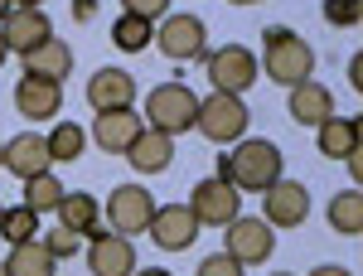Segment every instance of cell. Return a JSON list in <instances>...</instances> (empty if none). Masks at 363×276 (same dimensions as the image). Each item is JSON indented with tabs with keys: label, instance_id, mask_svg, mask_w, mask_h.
<instances>
[{
	"label": "cell",
	"instance_id": "ee69618b",
	"mask_svg": "<svg viewBox=\"0 0 363 276\" xmlns=\"http://www.w3.org/2000/svg\"><path fill=\"white\" fill-rule=\"evenodd\" d=\"M272 276H291V272H272Z\"/></svg>",
	"mask_w": 363,
	"mask_h": 276
},
{
	"label": "cell",
	"instance_id": "4dcf8cb0",
	"mask_svg": "<svg viewBox=\"0 0 363 276\" xmlns=\"http://www.w3.org/2000/svg\"><path fill=\"white\" fill-rule=\"evenodd\" d=\"M194 276H247V272H242V262H233L228 252H213V257H203V262H199Z\"/></svg>",
	"mask_w": 363,
	"mask_h": 276
},
{
	"label": "cell",
	"instance_id": "4fadbf2b",
	"mask_svg": "<svg viewBox=\"0 0 363 276\" xmlns=\"http://www.w3.org/2000/svg\"><path fill=\"white\" fill-rule=\"evenodd\" d=\"M0 39H5V49H10V54H29L34 44L54 39V20H49V15H44L39 5L10 10V15L0 20Z\"/></svg>",
	"mask_w": 363,
	"mask_h": 276
},
{
	"label": "cell",
	"instance_id": "ab89813d",
	"mask_svg": "<svg viewBox=\"0 0 363 276\" xmlns=\"http://www.w3.org/2000/svg\"><path fill=\"white\" fill-rule=\"evenodd\" d=\"M0 170H5V140H0Z\"/></svg>",
	"mask_w": 363,
	"mask_h": 276
},
{
	"label": "cell",
	"instance_id": "7402d4cb",
	"mask_svg": "<svg viewBox=\"0 0 363 276\" xmlns=\"http://www.w3.org/2000/svg\"><path fill=\"white\" fill-rule=\"evenodd\" d=\"M58 257L39 238H25V243H10V257H5V272L10 276H54Z\"/></svg>",
	"mask_w": 363,
	"mask_h": 276
},
{
	"label": "cell",
	"instance_id": "7a4b0ae2",
	"mask_svg": "<svg viewBox=\"0 0 363 276\" xmlns=\"http://www.w3.org/2000/svg\"><path fill=\"white\" fill-rule=\"evenodd\" d=\"M262 73H267L272 83H281V87L306 83L310 73H315V49H310L296 29L272 25L267 34H262Z\"/></svg>",
	"mask_w": 363,
	"mask_h": 276
},
{
	"label": "cell",
	"instance_id": "9a60e30c",
	"mask_svg": "<svg viewBox=\"0 0 363 276\" xmlns=\"http://www.w3.org/2000/svg\"><path fill=\"white\" fill-rule=\"evenodd\" d=\"M136 102V78L126 68H97L87 78V107L92 111H116Z\"/></svg>",
	"mask_w": 363,
	"mask_h": 276
},
{
	"label": "cell",
	"instance_id": "e0dca14e",
	"mask_svg": "<svg viewBox=\"0 0 363 276\" xmlns=\"http://www.w3.org/2000/svg\"><path fill=\"white\" fill-rule=\"evenodd\" d=\"M126 160L136 175H165L169 160H174V136L155 131V126H140V136L126 145Z\"/></svg>",
	"mask_w": 363,
	"mask_h": 276
},
{
	"label": "cell",
	"instance_id": "484cf974",
	"mask_svg": "<svg viewBox=\"0 0 363 276\" xmlns=\"http://www.w3.org/2000/svg\"><path fill=\"white\" fill-rule=\"evenodd\" d=\"M150 39H155V25L150 20H140V15H116L112 25V44L121 49V54H140V49H150Z\"/></svg>",
	"mask_w": 363,
	"mask_h": 276
},
{
	"label": "cell",
	"instance_id": "30bf717a",
	"mask_svg": "<svg viewBox=\"0 0 363 276\" xmlns=\"http://www.w3.org/2000/svg\"><path fill=\"white\" fill-rule=\"evenodd\" d=\"M262 219L272 223V228H301L310 219V189L301 180H286L281 175L277 184L262 189Z\"/></svg>",
	"mask_w": 363,
	"mask_h": 276
},
{
	"label": "cell",
	"instance_id": "d6a6232c",
	"mask_svg": "<svg viewBox=\"0 0 363 276\" xmlns=\"http://www.w3.org/2000/svg\"><path fill=\"white\" fill-rule=\"evenodd\" d=\"M92 10H97V0H73V15L78 20H92Z\"/></svg>",
	"mask_w": 363,
	"mask_h": 276
},
{
	"label": "cell",
	"instance_id": "3957f363",
	"mask_svg": "<svg viewBox=\"0 0 363 276\" xmlns=\"http://www.w3.org/2000/svg\"><path fill=\"white\" fill-rule=\"evenodd\" d=\"M247 102L238 97V92H208V97H199V111H194V131L213 140V145H233V140L247 136Z\"/></svg>",
	"mask_w": 363,
	"mask_h": 276
},
{
	"label": "cell",
	"instance_id": "7c38bea8",
	"mask_svg": "<svg viewBox=\"0 0 363 276\" xmlns=\"http://www.w3.org/2000/svg\"><path fill=\"white\" fill-rule=\"evenodd\" d=\"M87 272L92 276H131L136 272V248L121 233H102V223L92 228V248H87Z\"/></svg>",
	"mask_w": 363,
	"mask_h": 276
},
{
	"label": "cell",
	"instance_id": "9c48e42d",
	"mask_svg": "<svg viewBox=\"0 0 363 276\" xmlns=\"http://www.w3.org/2000/svg\"><path fill=\"white\" fill-rule=\"evenodd\" d=\"M189 209H194L199 228H223V223H233L238 214H242V194L233 189L228 180L208 175V180H199V184H194V194H189Z\"/></svg>",
	"mask_w": 363,
	"mask_h": 276
},
{
	"label": "cell",
	"instance_id": "d590c367",
	"mask_svg": "<svg viewBox=\"0 0 363 276\" xmlns=\"http://www.w3.org/2000/svg\"><path fill=\"white\" fill-rule=\"evenodd\" d=\"M310 276H354V272H349V267H315Z\"/></svg>",
	"mask_w": 363,
	"mask_h": 276
},
{
	"label": "cell",
	"instance_id": "277c9868",
	"mask_svg": "<svg viewBox=\"0 0 363 276\" xmlns=\"http://www.w3.org/2000/svg\"><path fill=\"white\" fill-rule=\"evenodd\" d=\"M194 111H199V97L194 87L184 83H160L145 92V126H155V131H165V136H184V131H194Z\"/></svg>",
	"mask_w": 363,
	"mask_h": 276
},
{
	"label": "cell",
	"instance_id": "ba28073f",
	"mask_svg": "<svg viewBox=\"0 0 363 276\" xmlns=\"http://www.w3.org/2000/svg\"><path fill=\"white\" fill-rule=\"evenodd\" d=\"M203 73H208V83L218 87V92H247L257 83V54L242 49V44H223L218 54H203Z\"/></svg>",
	"mask_w": 363,
	"mask_h": 276
},
{
	"label": "cell",
	"instance_id": "f6af8a7d",
	"mask_svg": "<svg viewBox=\"0 0 363 276\" xmlns=\"http://www.w3.org/2000/svg\"><path fill=\"white\" fill-rule=\"evenodd\" d=\"M0 214H5V204H0Z\"/></svg>",
	"mask_w": 363,
	"mask_h": 276
},
{
	"label": "cell",
	"instance_id": "b9f144b4",
	"mask_svg": "<svg viewBox=\"0 0 363 276\" xmlns=\"http://www.w3.org/2000/svg\"><path fill=\"white\" fill-rule=\"evenodd\" d=\"M228 5H257V0H228Z\"/></svg>",
	"mask_w": 363,
	"mask_h": 276
},
{
	"label": "cell",
	"instance_id": "4316f807",
	"mask_svg": "<svg viewBox=\"0 0 363 276\" xmlns=\"http://www.w3.org/2000/svg\"><path fill=\"white\" fill-rule=\"evenodd\" d=\"M25 184V204L34 209V214H54L58 199H63V180H58L54 170H44V175H29V180H20Z\"/></svg>",
	"mask_w": 363,
	"mask_h": 276
},
{
	"label": "cell",
	"instance_id": "6da1fadb",
	"mask_svg": "<svg viewBox=\"0 0 363 276\" xmlns=\"http://www.w3.org/2000/svg\"><path fill=\"white\" fill-rule=\"evenodd\" d=\"M218 180H228L238 194H262L281 180V145L277 140H233V155H218Z\"/></svg>",
	"mask_w": 363,
	"mask_h": 276
},
{
	"label": "cell",
	"instance_id": "d4e9b609",
	"mask_svg": "<svg viewBox=\"0 0 363 276\" xmlns=\"http://www.w3.org/2000/svg\"><path fill=\"white\" fill-rule=\"evenodd\" d=\"M44 140H49V160H54V165H73V160L83 155V145H87V131L78 121H58Z\"/></svg>",
	"mask_w": 363,
	"mask_h": 276
},
{
	"label": "cell",
	"instance_id": "ac0fdd59",
	"mask_svg": "<svg viewBox=\"0 0 363 276\" xmlns=\"http://www.w3.org/2000/svg\"><path fill=\"white\" fill-rule=\"evenodd\" d=\"M286 92H291L286 111H291V121H296V126H320L325 116H335V92H330L325 83H315V78L286 87Z\"/></svg>",
	"mask_w": 363,
	"mask_h": 276
},
{
	"label": "cell",
	"instance_id": "2e32d148",
	"mask_svg": "<svg viewBox=\"0 0 363 276\" xmlns=\"http://www.w3.org/2000/svg\"><path fill=\"white\" fill-rule=\"evenodd\" d=\"M140 111L136 107H116V111H97V121H92V140L107 150V155H126V145L140 136Z\"/></svg>",
	"mask_w": 363,
	"mask_h": 276
},
{
	"label": "cell",
	"instance_id": "8fae6325",
	"mask_svg": "<svg viewBox=\"0 0 363 276\" xmlns=\"http://www.w3.org/2000/svg\"><path fill=\"white\" fill-rule=\"evenodd\" d=\"M145 233L155 238L160 252H184V248H194V238H199V219L189 204H155Z\"/></svg>",
	"mask_w": 363,
	"mask_h": 276
},
{
	"label": "cell",
	"instance_id": "1f68e13d",
	"mask_svg": "<svg viewBox=\"0 0 363 276\" xmlns=\"http://www.w3.org/2000/svg\"><path fill=\"white\" fill-rule=\"evenodd\" d=\"M126 5V15H140V20H160V15H169V0H121Z\"/></svg>",
	"mask_w": 363,
	"mask_h": 276
},
{
	"label": "cell",
	"instance_id": "603a6c76",
	"mask_svg": "<svg viewBox=\"0 0 363 276\" xmlns=\"http://www.w3.org/2000/svg\"><path fill=\"white\" fill-rule=\"evenodd\" d=\"M315 131H320V155H330V160H344L359 150V121L354 116H325Z\"/></svg>",
	"mask_w": 363,
	"mask_h": 276
},
{
	"label": "cell",
	"instance_id": "ffe728a7",
	"mask_svg": "<svg viewBox=\"0 0 363 276\" xmlns=\"http://www.w3.org/2000/svg\"><path fill=\"white\" fill-rule=\"evenodd\" d=\"M54 214H58V228H68V233H78V238H92V228L102 223V204L83 189H63Z\"/></svg>",
	"mask_w": 363,
	"mask_h": 276
},
{
	"label": "cell",
	"instance_id": "f1b7e54d",
	"mask_svg": "<svg viewBox=\"0 0 363 276\" xmlns=\"http://www.w3.org/2000/svg\"><path fill=\"white\" fill-rule=\"evenodd\" d=\"M325 20L335 29H354L363 20V0H325Z\"/></svg>",
	"mask_w": 363,
	"mask_h": 276
},
{
	"label": "cell",
	"instance_id": "60d3db41",
	"mask_svg": "<svg viewBox=\"0 0 363 276\" xmlns=\"http://www.w3.org/2000/svg\"><path fill=\"white\" fill-rule=\"evenodd\" d=\"M5 54H10V49H5V39H0V63H5Z\"/></svg>",
	"mask_w": 363,
	"mask_h": 276
},
{
	"label": "cell",
	"instance_id": "d6986e66",
	"mask_svg": "<svg viewBox=\"0 0 363 276\" xmlns=\"http://www.w3.org/2000/svg\"><path fill=\"white\" fill-rule=\"evenodd\" d=\"M49 165H54V160H49V140L39 136V131H20L15 140H5V170H10L15 180L44 175Z\"/></svg>",
	"mask_w": 363,
	"mask_h": 276
},
{
	"label": "cell",
	"instance_id": "52a82bcc",
	"mask_svg": "<svg viewBox=\"0 0 363 276\" xmlns=\"http://www.w3.org/2000/svg\"><path fill=\"white\" fill-rule=\"evenodd\" d=\"M150 214H155V194L145 189V184H116L107 194V223H112V233L121 238H136L150 228Z\"/></svg>",
	"mask_w": 363,
	"mask_h": 276
},
{
	"label": "cell",
	"instance_id": "836d02e7",
	"mask_svg": "<svg viewBox=\"0 0 363 276\" xmlns=\"http://www.w3.org/2000/svg\"><path fill=\"white\" fill-rule=\"evenodd\" d=\"M344 165H349L354 180H363V155H359V150H354V155H344Z\"/></svg>",
	"mask_w": 363,
	"mask_h": 276
},
{
	"label": "cell",
	"instance_id": "7bdbcfd3",
	"mask_svg": "<svg viewBox=\"0 0 363 276\" xmlns=\"http://www.w3.org/2000/svg\"><path fill=\"white\" fill-rule=\"evenodd\" d=\"M0 276H10V272H5V262H0Z\"/></svg>",
	"mask_w": 363,
	"mask_h": 276
},
{
	"label": "cell",
	"instance_id": "8992f818",
	"mask_svg": "<svg viewBox=\"0 0 363 276\" xmlns=\"http://www.w3.org/2000/svg\"><path fill=\"white\" fill-rule=\"evenodd\" d=\"M223 252L233 257V262H242V267H262L272 252H277V233H272V223L267 219H238L223 223Z\"/></svg>",
	"mask_w": 363,
	"mask_h": 276
},
{
	"label": "cell",
	"instance_id": "44dd1931",
	"mask_svg": "<svg viewBox=\"0 0 363 276\" xmlns=\"http://www.w3.org/2000/svg\"><path fill=\"white\" fill-rule=\"evenodd\" d=\"M25 58V73H34V78H54V83H63L68 73H73V49L63 44V39H44V44H34Z\"/></svg>",
	"mask_w": 363,
	"mask_h": 276
},
{
	"label": "cell",
	"instance_id": "e575fe53",
	"mask_svg": "<svg viewBox=\"0 0 363 276\" xmlns=\"http://www.w3.org/2000/svg\"><path fill=\"white\" fill-rule=\"evenodd\" d=\"M349 83L363 87V58H354V63H349Z\"/></svg>",
	"mask_w": 363,
	"mask_h": 276
},
{
	"label": "cell",
	"instance_id": "5b68a950",
	"mask_svg": "<svg viewBox=\"0 0 363 276\" xmlns=\"http://www.w3.org/2000/svg\"><path fill=\"white\" fill-rule=\"evenodd\" d=\"M169 63H194L208 54V29L199 15H160L155 20V39H150Z\"/></svg>",
	"mask_w": 363,
	"mask_h": 276
},
{
	"label": "cell",
	"instance_id": "f546056e",
	"mask_svg": "<svg viewBox=\"0 0 363 276\" xmlns=\"http://www.w3.org/2000/svg\"><path fill=\"white\" fill-rule=\"evenodd\" d=\"M39 243H44V248L54 252L58 262H68V257H73V252L83 248V238H78V233H68V228H54V233H44V238H39Z\"/></svg>",
	"mask_w": 363,
	"mask_h": 276
},
{
	"label": "cell",
	"instance_id": "cb8c5ba5",
	"mask_svg": "<svg viewBox=\"0 0 363 276\" xmlns=\"http://www.w3.org/2000/svg\"><path fill=\"white\" fill-rule=\"evenodd\" d=\"M325 219H330V233H339V238H359L363 233V194H359V184L344 189V194H335Z\"/></svg>",
	"mask_w": 363,
	"mask_h": 276
},
{
	"label": "cell",
	"instance_id": "5bb4252c",
	"mask_svg": "<svg viewBox=\"0 0 363 276\" xmlns=\"http://www.w3.org/2000/svg\"><path fill=\"white\" fill-rule=\"evenodd\" d=\"M15 111H20L25 121H54L58 111H63V83L25 73V78L15 83Z\"/></svg>",
	"mask_w": 363,
	"mask_h": 276
},
{
	"label": "cell",
	"instance_id": "74e56055",
	"mask_svg": "<svg viewBox=\"0 0 363 276\" xmlns=\"http://www.w3.org/2000/svg\"><path fill=\"white\" fill-rule=\"evenodd\" d=\"M10 10H15V0H0V20H5V15H10Z\"/></svg>",
	"mask_w": 363,
	"mask_h": 276
},
{
	"label": "cell",
	"instance_id": "8d00e7d4",
	"mask_svg": "<svg viewBox=\"0 0 363 276\" xmlns=\"http://www.w3.org/2000/svg\"><path fill=\"white\" fill-rule=\"evenodd\" d=\"M131 276H174V272H165V267H140V272H131Z\"/></svg>",
	"mask_w": 363,
	"mask_h": 276
},
{
	"label": "cell",
	"instance_id": "f35d334b",
	"mask_svg": "<svg viewBox=\"0 0 363 276\" xmlns=\"http://www.w3.org/2000/svg\"><path fill=\"white\" fill-rule=\"evenodd\" d=\"M25 5H39V0H15V10H25Z\"/></svg>",
	"mask_w": 363,
	"mask_h": 276
},
{
	"label": "cell",
	"instance_id": "83f0119b",
	"mask_svg": "<svg viewBox=\"0 0 363 276\" xmlns=\"http://www.w3.org/2000/svg\"><path fill=\"white\" fill-rule=\"evenodd\" d=\"M0 238L5 243H25V238H39V214L29 204H15L0 214Z\"/></svg>",
	"mask_w": 363,
	"mask_h": 276
}]
</instances>
